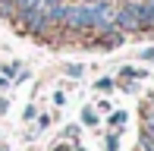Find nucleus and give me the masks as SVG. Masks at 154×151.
Masks as SVG:
<instances>
[{
    "mask_svg": "<svg viewBox=\"0 0 154 151\" xmlns=\"http://www.w3.org/2000/svg\"><path fill=\"white\" fill-rule=\"evenodd\" d=\"M113 29L123 32V35H132V32H142V3L129 0L120 10L113 13Z\"/></svg>",
    "mask_w": 154,
    "mask_h": 151,
    "instance_id": "nucleus-1",
    "label": "nucleus"
},
{
    "mask_svg": "<svg viewBox=\"0 0 154 151\" xmlns=\"http://www.w3.org/2000/svg\"><path fill=\"white\" fill-rule=\"evenodd\" d=\"M63 25H66V29H75V32H88L94 25L91 6L88 3H66V10H63Z\"/></svg>",
    "mask_w": 154,
    "mask_h": 151,
    "instance_id": "nucleus-2",
    "label": "nucleus"
},
{
    "mask_svg": "<svg viewBox=\"0 0 154 151\" xmlns=\"http://www.w3.org/2000/svg\"><path fill=\"white\" fill-rule=\"evenodd\" d=\"M91 19H94V25H91V32H107V29H113V6H110V0H91Z\"/></svg>",
    "mask_w": 154,
    "mask_h": 151,
    "instance_id": "nucleus-3",
    "label": "nucleus"
},
{
    "mask_svg": "<svg viewBox=\"0 0 154 151\" xmlns=\"http://www.w3.org/2000/svg\"><path fill=\"white\" fill-rule=\"evenodd\" d=\"M138 145H142V151H154V135L142 129V132H138Z\"/></svg>",
    "mask_w": 154,
    "mask_h": 151,
    "instance_id": "nucleus-4",
    "label": "nucleus"
},
{
    "mask_svg": "<svg viewBox=\"0 0 154 151\" xmlns=\"http://www.w3.org/2000/svg\"><path fill=\"white\" fill-rule=\"evenodd\" d=\"M63 72L72 76V79H79V76H85V66H82V63H66V66H63Z\"/></svg>",
    "mask_w": 154,
    "mask_h": 151,
    "instance_id": "nucleus-5",
    "label": "nucleus"
},
{
    "mask_svg": "<svg viewBox=\"0 0 154 151\" xmlns=\"http://www.w3.org/2000/svg\"><path fill=\"white\" fill-rule=\"evenodd\" d=\"M126 120H129V116H126V110H116V113H110V126H113V129H120Z\"/></svg>",
    "mask_w": 154,
    "mask_h": 151,
    "instance_id": "nucleus-6",
    "label": "nucleus"
},
{
    "mask_svg": "<svg viewBox=\"0 0 154 151\" xmlns=\"http://www.w3.org/2000/svg\"><path fill=\"white\" fill-rule=\"evenodd\" d=\"M123 79H145V72L135 66H123Z\"/></svg>",
    "mask_w": 154,
    "mask_h": 151,
    "instance_id": "nucleus-7",
    "label": "nucleus"
},
{
    "mask_svg": "<svg viewBox=\"0 0 154 151\" xmlns=\"http://www.w3.org/2000/svg\"><path fill=\"white\" fill-rule=\"evenodd\" d=\"M82 123H88V126H94V123H97V113L91 110V107H85V110H82Z\"/></svg>",
    "mask_w": 154,
    "mask_h": 151,
    "instance_id": "nucleus-8",
    "label": "nucleus"
},
{
    "mask_svg": "<svg viewBox=\"0 0 154 151\" xmlns=\"http://www.w3.org/2000/svg\"><path fill=\"white\" fill-rule=\"evenodd\" d=\"M104 148H107V151H120V135H107Z\"/></svg>",
    "mask_w": 154,
    "mask_h": 151,
    "instance_id": "nucleus-9",
    "label": "nucleus"
},
{
    "mask_svg": "<svg viewBox=\"0 0 154 151\" xmlns=\"http://www.w3.org/2000/svg\"><path fill=\"white\" fill-rule=\"evenodd\" d=\"M113 85H116V82L110 79V76H107V79H97V88H101V91H113Z\"/></svg>",
    "mask_w": 154,
    "mask_h": 151,
    "instance_id": "nucleus-10",
    "label": "nucleus"
},
{
    "mask_svg": "<svg viewBox=\"0 0 154 151\" xmlns=\"http://www.w3.org/2000/svg\"><path fill=\"white\" fill-rule=\"evenodd\" d=\"M19 72V66L16 63H10V66H3V76H6V79H13V76H16Z\"/></svg>",
    "mask_w": 154,
    "mask_h": 151,
    "instance_id": "nucleus-11",
    "label": "nucleus"
},
{
    "mask_svg": "<svg viewBox=\"0 0 154 151\" xmlns=\"http://www.w3.org/2000/svg\"><path fill=\"white\" fill-rule=\"evenodd\" d=\"M54 104H57V107H63V104H66V94H63V91H57V94H54Z\"/></svg>",
    "mask_w": 154,
    "mask_h": 151,
    "instance_id": "nucleus-12",
    "label": "nucleus"
},
{
    "mask_svg": "<svg viewBox=\"0 0 154 151\" xmlns=\"http://www.w3.org/2000/svg\"><path fill=\"white\" fill-rule=\"evenodd\" d=\"M142 60H148V63H151V60H154V47H148V51L142 54Z\"/></svg>",
    "mask_w": 154,
    "mask_h": 151,
    "instance_id": "nucleus-13",
    "label": "nucleus"
},
{
    "mask_svg": "<svg viewBox=\"0 0 154 151\" xmlns=\"http://www.w3.org/2000/svg\"><path fill=\"white\" fill-rule=\"evenodd\" d=\"M6 107H10V101H6V98H0V113H6Z\"/></svg>",
    "mask_w": 154,
    "mask_h": 151,
    "instance_id": "nucleus-14",
    "label": "nucleus"
},
{
    "mask_svg": "<svg viewBox=\"0 0 154 151\" xmlns=\"http://www.w3.org/2000/svg\"><path fill=\"white\" fill-rule=\"evenodd\" d=\"M54 151H66V145H57V148H54Z\"/></svg>",
    "mask_w": 154,
    "mask_h": 151,
    "instance_id": "nucleus-15",
    "label": "nucleus"
},
{
    "mask_svg": "<svg viewBox=\"0 0 154 151\" xmlns=\"http://www.w3.org/2000/svg\"><path fill=\"white\" fill-rule=\"evenodd\" d=\"M151 110H154V101H151Z\"/></svg>",
    "mask_w": 154,
    "mask_h": 151,
    "instance_id": "nucleus-16",
    "label": "nucleus"
},
{
    "mask_svg": "<svg viewBox=\"0 0 154 151\" xmlns=\"http://www.w3.org/2000/svg\"><path fill=\"white\" fill-rule=\"evenodd\" d=\"M0 151H3V148H0Z\"/></svg>",
    "mask_w": 154,
    "mask_h": 151,
    "instance_id": "nucleus-17",
    "label": "nucleus"
}]
</instances>
